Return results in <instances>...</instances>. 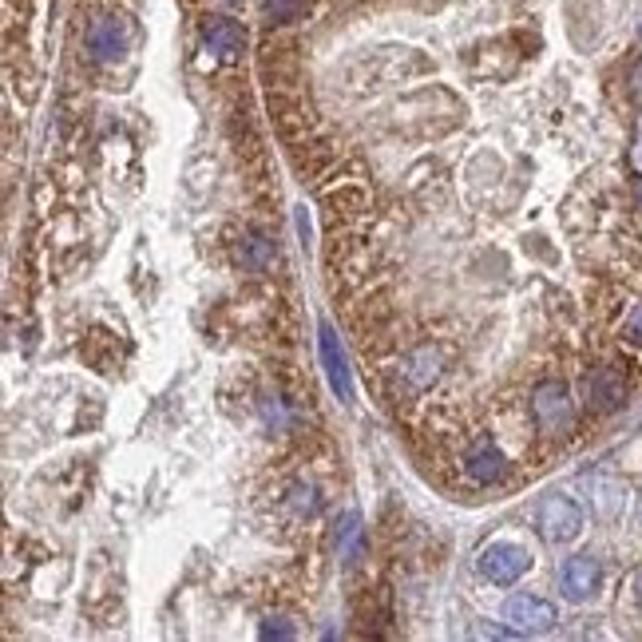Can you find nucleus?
<instances>
[{"label":"nucleus","mask_w":642,"mask_h":642,"mask_svg":"<svg viewBox=\"0 0 642 642\" xmlns=\"http://www.w3.org/2000/svg\"><path fill=\"white\" fill-rule=\"evenodd\" d=\"M627 401V377L619 369H596L587 377V405L596 413H614Z\"/></svg>","instance_id":"obj_7"},{"label":"nucleus","mask_w":642,"mask_h":642,"mask_svg":"<svg viewBox=\"0 0 642 642\" xmlns=\"http://www.w3.org/2000/svg\"><path fill=\"white\" fill-rule=\"evenodd\" d=\"M508 623L516 627V631H524V634H543V631H551L556 627V607L548 603V599H536V596H516L508 603Z\"/></svg>","instance_id":"obj_5"},{"label":"nucleus","mask_w":642,"mask_h":642,"mask_svg":"<svg viewBox=\"0 0 642 642\" xmlns=\"http://www.w3.org/2000/svg\"><path fill=\"white\" fill-rule=\"evenodd\" d=\"M627 333H631V338H639V341H642V306H639V310L631 313V321H627Z\"/></svg>","instance_id":"obj_16"},{"label":"nucleus","mask_w":642,"mask_h":642,"mask_svg":"<svg viewBox=\"0 0 642 642\" xmlns=\"http://www.w3.org/2000/svg\"><path fill=\"white\" fill-rule=\"evenodd\" d=\"M338 543H341V556L353 563V559H358V543H361V520H358V516H350V520H345Z\"/></svg>","instance_id":"obj_13"},{"label":"nucleus","mask_w":642,"mask_h":642,"mask_svg":"<svg viewBox=\"0 0 642 642\" xmlns=\"http://www.w3.org/2000/svg\"><path fill=\"white\" fill-rule=\"evenodd\" d=\"M84 44H87V52H92V60L107 64V60H120L123 52H127V44H132V29H127L120 17H100V20H92Z\"/></svg>","instance_id":"obj_4"},{"label":"nucleus","mask_w":642,"mask_h":642,"mask_svg":"<svg viewBox=\"0 0 642 642\" xmlns=\"http://www.w3.org/2000/svg\"><path fill=\"white\" fill-rule=\"evenodd\" d=\"M563 596L571 599V603H587V599L599 591V579H603V571H599V563L591 556H576L563 563Z\"/></svg>","instance_id":"obj_8"},{"label":"nucleus","mask_w":642,"mask_h":642,"mask_svg":"<svg viewBox=\"0 0 642 642\" xmlns=\"http://www.w3.org/2000/svg\"><path fill=\"white\" fill-rule=\"evenodd\" d=\"M531 413H536V421L548 428V433H559V428L571 425L576 405H571L567 389L559 385V381H543V385H536V393H531Z\"/></svg>","instance_id":"obj_3"},{"label":"nucleus","mask_w":642,"mask_h":642,"mask_svg":"<svg viewBox=\"0 0 642 642\" xmlns=\"http://www.w3.org/2000/svg\"><path fill=\"white\" fill-rule=\"evenodd\" d=\"M262 634H266V639H290L293 627H286V619H266V623H262Z\"/></svg>","instance_id":"obj_14"},{"label":"nucleus","mask_w":642,"mask_h":642,"mask_svg":"<svg viewBox=\"0 0 642 642\" xmlns=\"http://www.w3.org/2000/svg\"><path fill=\"white\" fill-rule=\"evenodd\" d=\"M203 44L215 52V56H238L242 52V44H246V32L238 29L235 20H227V17H215V20H207L203 24Z\"/></svg>","instance_id":"obj_10"},{"label":"nucleus","mask_w":642,"mask_h":642,"mask_svg":"<svg viewBox=\"0 0 642 642\" xmlns=\"http://www.w3.org/2000/svg\"><path fill=\"white\" fill-rule=\"evenodd\" d=\"M634 80H639V92H642V68H639V72H634Z\"/></svg>","instance_id":"obj_17"},{"label":"nucleus","mask_w":642,"mask_h":642,"mask_svg":"<svg viewBox=\"0 0 642 642\" xmlns=\"http://www.w3.org/2000/svg\"><path fill=\"white\" fill-rule=\"evenodd\" d=\"M539 531H543L548 543H571L583 531V511H579L576 500H567V496H551L539 508Z\"/></svg>","instance_id":"obj_2"},{"label":"nucleus","mask_w":642,"mask_h":642,"mask_svg":"<svg viewBox=\"0 0 642 642\" xmlns=\"http://www.w3.org/2000/svg\"><path fill=\"white\" fill-rule=\"evenodd\" d=\"M504 473H508V464H504V453L491 441H476L473 453L464 456V476L476 488H488V484L504 480Z\"/></svg>","instance_id":"obj_6"},{"label":"nucleus","mask_w":642,"mask_h":642,"mask_svg":"<svg viewBox=\"0 0 642 642\" xmlns=\"http://www.w3.org/2000/svg\"><path fill=\"white\" fill-rule=\"evenodd\" d=\"M262 416H266V421H270V425H278V428H286V425H290V416H286V408L278 405V401H275V405L266 401V405H262Z\"/></svg>","instance_id":"obj_15"},{"label":"nucleus","mask_w":642,"mask_h":642,"mask_svg":"<svg viewBox=\"0 0 642 642\" xmlns=\"http://www.w3.org/2000/svg\"><path fill=\"white\" fill-rule=\"evenodd\" d=\"M321 361H325V373H330V385L341 401H353V381H350V361L341 350L333 325H321Z\"/></svg>","instance_id":"obj_9"},{"label":"nucleus","mask_w":642,"mask_h":642,"mask_svg":"<svg viewBox=\"0 0 642 642\" xmlns=\"http://www.w3.org/2000/svg\"><path fill=\"white\" fill-rule=\"evenodd\" d=\"M306 12V0H266V17L275 24H290Z\"/></svg>","instance_id":"obj_12"},{"label":"nucleus","mask_w":642,"mask_h":642,"mask_svg":"<svg viewBox=\"0 0 642 642\" xmlns=\"http://www.w3.org/2000/svg\"><path fill=\"white\" fill-rule=\"evenodd\" d=\"M639 516H642V504H639Z\"/></svg>","instance_id":"obj_18"},{"label":"nucleus","mask_w":642,"mask_h":642,"mask_svg":"<svg viewBox=\"0 0 642 642\" xmlns=\"http://www.w3.org/2000/svg\"><path fill=\"white\" fill-rule=\"evenodd\" d=\"M528 567H531V556L520 548V543H511V539H496V543H488V548L480 551L484 579L496 587H511Z\"/></svg>","instance_id":"obj_1"},{"label":"nucleus","mask_w":642,"mask_h":642,"mask_svg":"<svg viewBox=\"0 0 642 642\" xmlns=\"http://www.w3.org/2000/svg\"><path fill=\"white\" fill-rule=\"evenodd\" d=\"M238 258H242L246 270H266V262L275 258V246L266 242L262 235H250L242 246H238Z\"/></svg>","instance_id":"obj_11"}]
</instances>
